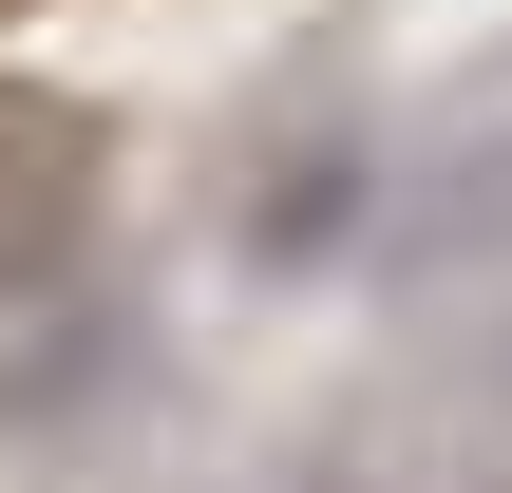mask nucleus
Segmentation results:
<instances>
[{"label":"nucleus","instance_id":"1","mask_svg":"<svg viewBox=\"0 0 512 493\" xmlns=\"http://www.w3.org/2000/svg\"><path fill=\"white\" fill-rule=\"evenodd\" d=\"M76 171H95V133H76L57 95H0V266H19V247L76 209Z\"/></svg>","mask_w":512,"mask_h":493},{"label":"nucleus","instance_id":"2","mask_svg":"<svg viewBox=\"0 0 512 493\" xmlns=\"http://www.w3.org/2000/svg\"><path fill=\"white\" fill-rule=\"evenodd\" d=\"M304 493H361V475H304Z\"/></svg>","mask_w":512,"mask_h":493}]
</instances>
